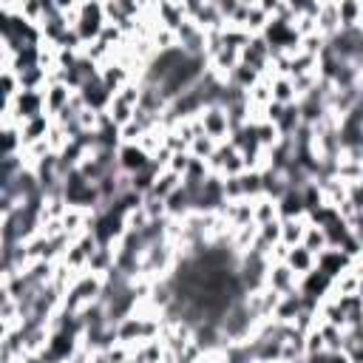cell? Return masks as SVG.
Returning a JSON list of instances; mask_svg holds the SVG:
<instances>
[{
	"instance_id": "1",
	"label": "cell",
	"mask_w": 363,
	"mask_h": 363,
	"mask_svg": "<svg viewBox=\"0 0 363 363\" xmlns=\"http://www.w3.org/2000/svg\"><path fill=\"white\" fill-rule=\"evenodd\" d=\"M199 119H201L204 136L216 139L218 145L230 139V116H227V111H224L221 105H210V108H204V111L199 113Z\"/></svg>"
},
{
	"instance_id": "2",
	"label": "cell",
	"mask_w": 363,
	"mask_h": 363,
	"mask_svg": "<svg viewBox=\"0 0 363 363\" xmlns=\"http://www.w3.org/2000/svg\"><path fill=\"white\" fill-rule=\"evenodd\" d=\"M116 159H119V170H122V173H128V176H133V173L145 170V167L153 162V159H150V153H147L145 147H139L136 142H125V145H119Z\"/></svg>"
},
{
	"instance_id": "3",
	"label": "cell",
	"mask_w": 363,
	"mask_h": 363,
	"mask_svg": "<svg viewBox=\"0 0 363 363\" xmlns=\"http://www.w3.org/2000/svg\"><path fill=\"white\" fill-rule=\"evenodd\" d=\"M352 258L343 252V250H332V247H326L323 252H318V269L323 272V275H329L332 281L335 278H340L346 269H352Z\"/></svg>"
},
{
	"instance_id": "4",
	"label": "cell",
	"mask_w": 363,
	"mask_h": 363,
	"mask_svg": "<svg viewBox=\"0 0 363 363\" xmlns=\"http://www.w3.org/2000/svg\"><path fill=\"white\" fill-rule=\"evenodd\" d=\"M284 264H286V267L301 278V275H306V272H312V269L318 267V255H315V252H309L303 244H298V247H292V250H289V255H286V261H284Z\"/></svg>"
},
{
	"instance_id": "5",
	"label": "cell",
	"mask_w": 363,
	"mask_h": 363,
	"mask_svg": "<svg viewBox=\"0 0 363 363\" xmlns=\"http://www.w3.org/2000/svg\"><path fill=\"white\" fill-rule=\"evenodd\" d=\"M278 218L281 221H286V218H306V207H303L301 190H286L278 199Z\"/></svg>"
},
{
	"instance_id": "6",
	"label": "cell",
	"mask_w": 363,
	"mask_h": 363,
	"mask_svg": "<svg viewBox=\"0 0 363 363\" xmlns=\"http://www.w3.org/2000/svg\"><path fill=\"white\" fill-rule=\"evenodd\" d=\"M306 224H309V218H286V221H281V244L298 247L303 241Z\"/></svg>"
},
{
	"instance_id": "7",
	"label": "cell",
	"mask_w": 363,
	"mask_h": 363,
	"mask_svg": "<svg viewBox=\"0 0 363 363\" xmlns=\"http://www.w3.org/2000/svg\"><path fill=\"white\" fill-rule=\"evenodd\" d=\"M309 252H323L326 247H329V241H326V233H323V227H315V224H306V233H303V241H301Z\"/></svg>"
}]
</instances>
